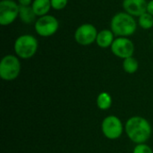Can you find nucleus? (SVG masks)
I'll use <instances>...</instances> for the list:
<instances>
[{"instance_id":"obj_18","label":"nucleus","mask_w":153,"mask_h":153,"mask_svg":"<svg viewBox=\"0 0 153 153\" xmlns=\"http://www.w3.org/2000/svg\"><path fill=\"white\" fill-rule=\"evenodd\" d=\"M133 153H153V151L149 145L145 143H140L134 147Z\"/></svg>"},{"instance_id":"obj_16","label":"nucleus","mask_w":153,"mask_h":153,"mask_svg":"<svg viewBox=\"0 0 153 153\" xmlns=\"http://www.w3.org/2000/svg\"><path fill=\"white\" fill-rule=\"evenodd\" d=\"M138 26L143 30H151L153 28V16L147 12L138 17Z\"/></svg>"},{"instance_id":"obj_4","label":"nucleus","mask_w":153,"mask_h":153,"mask_svg":"<svg viewBox=\"0 0 153 153\" xmlns=\"http://www.w3.org/2000/svg\"><path fill=\"white\" fill-rule=\"evenodd\" d=\"M21 69L20 58L16 55H5L0 62V77L6 82L13 81L19 76Z\"/></svg>"},{"instance_id":"obj_19","label":"nucleus","mask_w":153,"mask_h":153,"mask_svg":"<svg viewBox=\"0 0 153 153\" xmlns=\"http://www.w3.org/2000/svg\"><path fill=\"white\" fill-rule=\"evenodd\" d=\"M20 6H30L33 0H16Z\"/></svg>"},{"instance_id":"obj_21","label":"nucleus","mask_w":153,"mask_h":153,"mask_svg":"<svg viewBox=\"0 0 153 153\" xmlns=\"http://www.w3.org/2000/svg\"><path fill=\"white\" fill-rule=\"evenodd\" d=\"M13 1H16V0H13Z\"/></svg>"},{"instance_id":"obj_5","label":"nucleus","mask_w":153,"mask_h":153,"mask_svg":"<svg viewBox=\"0 0 153 153\" xmlns=\"http://www.w3.org/2000/svg\"><path fill=\"white\" fill-rule=\"evenodd\" d=\"M59 29V21L51 14L38 17L34 22L36 33L43 38H48L55 35Z\"/></svg>"},{"instance_id":"obj_15","label":"nucleus","mask_w":153,"mask_h":153,"mask_svg":"<svg viewBox=\"0 0 153 153\" xmlns=\"http://www.w3.org/2000/svg\"><path fill=\"white\" fill-rule=\"evenodd\" d=\"M122 65H123L124 71L129 74H133L136 73L139 68V63H138L137 59L134 56H130V57L124 59Z\"/></svg>"},{"instance_id":"obj_8","label":"nucleus","mask_w":153,"mask_h":153,"mask_svg":"<svg viewBox=\"0 0 153 153\" xmlns=\"http://www.w3.org/2000/svg\"><path fill=\"white\" fill-rule=\"evenodd\" d=\"M101 131L106 138L109 140H116L122 135L124 126L119 117L111 115L103 119L101 124Z\"/></svg>"},{"instance_id":"obj_11","label":"nucleus","mask_w":153,"mask_h":153,"mask_svg":"<svg viewBox=\"0 0 153 153\" xmlns=\"http://www.w3.org/2000/svg\"><path fill=\"white\" fill-rule=\"evenodd\" d=\"M116 38L117 37L110 29H104L99 31L95 43L101 48H108L112 46Z\"/></svg>"},{"instance_id":"obj_14","label":"nucleus","mask_w":153,"mask_h":153,"mask_svg":"<svg viewBox=\"0 0 153 153\" xmlns=\"http://www.w3.org/2000/svg\"><path fill=\"white\" fill-rule=\"evenodd\" d=\"M97 107L100 110H108L112 105V98L108 92H101L97 97Z\"/></svg>"},{"instance_id":"obj_12","label":"nucleus","mask_w":153,"mask_h":153,"mask_svg":"<svg viewBox=\"0 0 153 153\" xmlns=\"http://www.w3.org/2000/svg\"><path fill=\"white\" fill-rule=\"evenodd\" d=\"M31 7L37 17L49 14V12L52 9L50 0H33Z\"/></svg>"},{"instance_id":"obj_13","label":"nucleus","mask_w":153,"mask_h":153,"mask_svg":"<svg viewBox=\"0 0 153 153\" xmlns=\"http://www.w3.org/2000/svg\"><path fill=\"white\" fill-rule=\"evenodd\" d=\"M37 16L30 6H20L19 10V19L25 24H31L36 22Z\"/></svg>"},{"instance_id":"obj_7","label":"nucleus","mask_w":153,"mask_h":153,"mask_svg":"<svg viewBox=\"0 0 153 153\" xmlns=\"http://www.w3.org/2000/svg\"><path fill=\"white\" fill-rule=\"evenodd\" d=\"M20 5L16 1L1 0L0 1V24L8 26L19 18Z\"/></svg>"},{"instance_id":"obj_1","label":"nucleus","mask_w":153,"mask_h":153,"mask_svg":"<svg viewBox=\"0 0 153 153\" xmlns=\"http://www.w3.org/2000/svg\"><path fill=\"white\" fill-rule=\"evenodd\" d=\"M125 131L129 139L134 143H145L152 135V126L144 117L136 116L126 121Z\"/></svg>"},{"instance_id":"obj_3","label":"nucleus","mask_w":153,"mask_h":153,"mask_svg":"<svg viewBox=\"0 0 153 153\" xmlns=\"http://www.w3.org/2000/svg\"><path fill=\"white\" fill-rule=\"evenodd\" d=\"M38 48V39L31 34L20 35L13 43L14 53L20 59H30L36 55Z\"/></svg>"},{"instance_id":"obj_9","label":"nucleus","mask_w":153,"mask_h":153,"mask_svg":"<svg viewBox=\"0 0 153 153\" xmlns=\"http://www.w3.org/2000/svg\"><path fill=\"white\" fill-rule=\"evenodd\" d=\"M110 50L114 56L124 60L127 57L134 56L135 47L129 38L117 37L110 47Z\"/></svg>"},{"instance_id":"obj_2","label":"nucleus","mask_w":153,"mask_h":153,"mask_svg":"<svg viewBox=\"0 0 153 153\" xmlns=\"http://www.w3.org/2000/svg\"><path fill=\"white\" fill-rule=\"evenodd\" d=\"M137 27L135 18L125 11L115 13L110 21V30L116 37L129 38L135 33Z\"/></svg>"},{"instance_id":"obj_6","label":"nucleus","mask_w":153,"mask_h":153,"mask_svg":"<svg viewBox=\"0 0 153 153\" xmlns=\"http://www.w3.org/2000/svg\"><path fill=\"white\" fill-rule=\"evenodd\" d=\"M97 28L91 23H82L78 26L74 31V40L81 46H90L96 42L98 36Z\"/></svg>"},{"instance_id":"obj_17","label":"nucleus","mask_w":153,"mask_h":153,"mask_svg":"<svg viewBox=\"0 0 153 153\" xmlns=\"http://www.w3.org/2000/svg\"><path fill=\"white\" fill-rule=\"evenodd\" d=\"M52 9L56 11H61L65 9L68 4V0H50Z\"/></svg>"},{"instance_id":"obj_10","label":"nucleus","mask_w":153,"mask_h":153,"mask_svg":"<svg viewBox=\"0 0 153 153\" xmlns=\"http://www.w3.org/2000/svg\"><path fill=\"white\" fill-rule=\"evenodd\" d=\"M147 0H123L122 6L126 13L135 17H139L147 10Z\"/></svg>"},{"instance_id":"obj_20","label":"nucleus","mask_w":153,"mask_h":153,"mask_svg":"<svg viewBox=\"0 0 153 153\" xmlns=\"http://www.w3.org/2000/svg\"><path fill=\"white\" fill-rule=\"evenodd\" d=\"M146 12L150 14H152L153 16V0H150L148 1V4H147V10Z\"/></svg>"}]
</instances>
